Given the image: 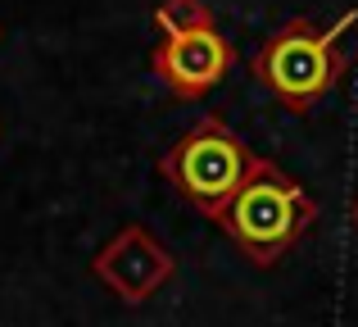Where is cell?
Wrapping results in <instances>:
<instances>
[{"label":"cell","mask_w":358,"mask_h":327,"mask_svg":"<svg viewBox=\"0 0 358 327\" xmlns=\"http://www.w3.org/2000/svg\"><path fill=\"white\" fill-rule=\"evenodd\" d=\"M317 218V204L295 177H286L272 160H254L250 177L231 204L222 209L218 228H227L241 241V250L254 264H277Z\"/></svg>","instance_id":"6da1fadb"},{"label":"cell","mask_w":358,"mask_h":327,"mask_svg":"<svg viewBox=\"0 0 358 327\" xmlns=\"http://www.w3.org/2000/svg\"><path fill=\"white\" fill-rule=\"evenodd\" d=\"M354 18H358V9L341 14L336 27H327V32L313 27L308 18H295V23L277 27L250 60L254 78L277 91L290 109L304 114V109L313 105L317 96H327V91L336 87V78L345 73V55L336 50V36H341L345 27H354Z\"/></svg>","instance_id":"7a4b0ae2"},{"label":"cell","mask_w":358,"mask_h":327,"mask_svg":"<svg viewBox=\"0 0 358 327\" xmlns=\"http://www.w3.org/2000/svg\"><path fill=\"white\" fill-rule=\"evenodd\" d=\"M236 64L231 41L218 27H200V32L164 36L155 46V73L164 78V87L182 100H200L204 91H213Z\"/></svg>","instance_id":"277c9868"},{"label":"cell","mask_w":358,"mask_h":327,"mask_svg":"<svg viewBox=\"0 0 358 327\" xmlns=\"http://www.w3.org/2000/svg\"><path fill=\"white\" fill-rule=\"evenodd\" d=\"M155 27L164 36H182V32H200V27H213V9L204 0H164L155 9Z\"/></svg>","instance_id":"8992f818"},{"label":"cell","mask_w":358,"mask_h":327,"mask_svg":"<svg viewBox=\"0 0 358 327\" xmlns=\"http://www.w3.org/2000/svg\"><path fill=\"white\" fill-rule=\"evenodd\" d=\"M96 277L118 295L122 305H145L159 286L173 277V255L150 237L145 228H122L114 241L96 255Z\"/></svg>","instance_id":"5b68a950"},{"label":"cell","mask_w":358,"mask_h":327,"mask_svg":"<svg viewBox=\"0 0 358 327\" xmlns=\"http://www.w3.org/2000/svg\"><path fill=\"white\" fill-rule=\"evenodd\" d=\"M354 218H358V209H354Z\"/></svg>","instance_id":"52a82bcc"},{"label":"cell","mask_w":358,"mask_h":327,"mask_svg":"<svg viewBox=\"0 0 358 327\" xmlns=\"http://www.w3.org/2000/svg\"><path fill=\"white\" fill-rule=\"evenodd\" d=\"M259 155L241 141L231 127H222L218 118H204L195 123L173 151L159 160L164 177L204 214V218L218 223L222 209L231 204V195L241 191V182L250 177V168Z\"/></svg>","instance_id":"3957f363"}]
</instances>
